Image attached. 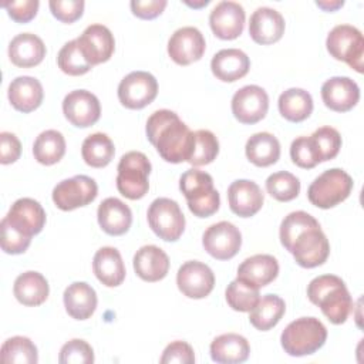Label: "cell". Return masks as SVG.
I'll list each match as a JSON object with an SVG mask.
<instances>
[{
  "mask_svg": "<svg viewBox=\"0 0 364 364\" xmlns=\"http://www.w3.org/2000/svg\"><path fill=\"white\" fill-rule=\"evenodd\" d=\"M279 235L282 245L301 267H317L330 255V243L320 223L304 210L289 213L280 223Z\"/></svg>",
  "mask_w": 364,
  "mask_h": 364,
  "instance_id": "obj_1",
  "label": "cell"
},
{
  "mask_svg": "<svg viewBox=\"0 0 364 364\" xmlns=\"http://www.w3.org/2000/svg\"><path fill=\"white\" fill-rule=\"evenodd\" d=\"M148 141L162 159L171 164L188 162L193 144V132L171 109H158L146 121Z\"/></svg>",
  "mask_w": 364,
  "mask_h": 364,
  "instance_id": "obj_2",
  "label": "cell"
},
{
  "mask_svg": "<svg viewBox=\"0 0 364 364\" xmlns=\"http://www.w3.org/2000/svg\"><path fill=\"white\" fill-rule=\"evenodd\" d=\"M307 297L333 324H343L353 309V299L346 283L334 274L314 277L307 286Z\"/></svg>",
  "mask_w": 364,
  "mask_h": 364,
  "instance_id": "obj_3",
  "label": "cell"
},
{
  "mask_svg": "<svg viewBox=\"0 0 364 364\" xmlns=\"http://www.w3.org/2000/svg\"><path fill=\"white\" fill-rule=\"evenodd\" d=\"M327 340L326 326L316 317H300L289 323L280 336L283 350L293 357L314 354Z\"/></svg>",
  "mask_w": 364,
  "mask_h": 364,
  "instance_id": "obj_4",
  "label": "cell"
},
{
  "mask_svg": "<svg viewBox=\"0 0 364 364\" xmlns=\"http://www.w3.org/2000/svg\"><path fill=\"white\" fill-rule=\"evenodd\" d=\"M179 188L186 198L189 210L198 218L213 215L220 205L219 192L213 188L212 176L200 169L192 168L182 173Z\"/></svg>",
  "mask_w": 364,
  "mask_h": 364,
  "instance_id": "obj_5",
  "label": "cell"
},
{
  "mask_svg": "<svg viewBox=\"0 0 364 364\" xmlns=\"http://www.w3.org/2000/svg\"><path fill=\"white\" fill-rule=\"evenodd\" d=\"M117 171V189L122 196L136 200L146 195L151 162L145 154L139 151L127 152L121 156Z\"/></svg>",
  "mask_w": 364,
  "mask_h": 364,
  "instance_id": "obj_6",
  "label": "cell"
},
{
  "mask_svg": "<svg viewBox=\"0 0 364 364\" xmlns=\"http://www.w3.org/2000/svg\"><path fill=\"white\" fill-rule=\"evenodd\" d=\"M353 178L340 168H331L318 175L309 186L307 198L311 205L330 209L348 198L353 191Z\"/></svg>",
  "mask_w": 364,
  "mask_h": 364,
  "instance_id": "obj_7",
  "label": "cell"
},
{
  "mask_svg": "<svg viewBox=\"0 0 364 364\" xmlns=\"http://www.w3.org/2000/svg\"><path fill=\"white\" fill-rule=\"evenodd\" d=\"M326 46L331 57L347 63L357 73H363L364 38L357 27L350 24L333 27L327 36Z\"/></svg>",
  "mask_w": 364,
  "mask_h": 364,
  "instance_id": "obj_8",
  "label": "cell"
},
{
  "mask_svg": "<svg viewBox=\"0 0 364 364\" xmlns=\"http://www.w3.org/2000/svg\"><path fill=\"white\" fill-rule=\"evenodd\" d=\"M148 223L154 233L166 242H176L185 230V216L178 202L156 198L148 208Z\"/></svg>",
  "mask_w": 364,
  "mask_h": 364,
  "instance_id": "obj_9",
  "label": "cell"
},
{
  "mask_svg": "<svg viewBox=\"0 0 364 364\" xmlns=\"http://www.w3.org/2000/svg\"><path fill=\"white\" fill-rule=\"evenodd\" d=\"M98 193L97 182L87 175H75L58 182L53 189V200L61 210H74L91 203Z\"/></svg>",
  "mask_w": 364,
  "mask_h": 364,
  "instance_id": "obj_10",
  "label": "cell"
},
{
  "mask_svg": "<svg viewBox=\"0 0 364 364\" xmlns=\"http://www.w3.org/2000/svg\"><path fill=\"white\" fill-rule=\"evenodd\" d=\"M158 94L156 78L148 71H132L118 85V100L129 109H141Z\"/></svg>",
  "mask_w": 364,
  "mask_h": 364,
  "instance_id": "obj_11",
  "label": "cell"
},
{
  "mask_svg": "<svg viewBox=\"0 0 364 364\" xmlns=\"http://www.w3.org/2000/svg\"><path fill=\"white\" fill-rule=\"evenodd\" d=\"M202 245L212 257L228 260L239 252L242 246V235L233 223L222 220L210 225L205 230Z\"/></svg>",
  "mask_w": 364,
  "mask_h": 364,
  "instance_id": "obj_12",
  "label": "cell"
},
{
  "mask_svg": "<svg viewBox=\"0 0 364 364\" xmlns=\"http://www.w3.org/2000/svg\"><path fill=\"white\" fill-rule=\"evenodd\" d=\"M269 109V95L259 85H245L232 97V112L242 124H256Z\"/></svg>",
  "mask_w": 364,
  "mask_h": 364,
  "instance_id": "obj_13",
  "label": "cell"
},
{
  "mask_svg": "<svg viewBox=\"0 0 364 364\" xmlns=\"http://www.w3.org/2000/svg\"><path fill=\"white\" fill-rule=\"evenodd\" d=\"M178 289L189 299L206 297L215 286V274L212 269L198 260L185 262L176 273Z\"/></svg>",
  "mask_w": 364,
  "mask_h": 364,
  "instance_id": "obj_14",
  "label": "cell"
},
{
  "mask_svg": "<svg viewBox=\"0 0 364 364\" xmlns=\"http://www.w3.org/2000/svg\"><path fill=\"white\" fill-rule=\"evenodd\" d=\"M205 48L203 34L192 26L178 28L168 41V54L179 65H189L200 60Z\"/></svg>",
  "mask_w": 364,
  "mask_h": 364,
  "instance_id": "obj_15",
  "label": "cell"
},
{
  "mask_svg": "<svg viewBox=\"0 0 364 364\" xmlns=\"http://www.w3.org/2000/svg\"><path fill=\"white\" fill-rule=\"evenodd\" d=\"M63 112L74 127L87 128L100 119L101 105L91 91L74 90L64 97Z\"/></svg>",
  "mask_w": 364,
  "mask_h": 364,
  "instance_id": "obj_16",
  "label": "cell"
},
{
  "mask_svg": "<svg viewBox=\"0 0 364 364\" xmlns=\"http://www.w3.org/2000/svg\"><path fill=\"white\" fill-rule=\"evenodd\" d=\"M245 9L230 0L219 1L209 14V24L213 34L222 40L237 38L245 27Z\"/></svg>",
  "mask_w": 364,
  "mask_h": 364,
  "instance_id": "obj_17",
  "label": "cell"
},
{
  "mask_svg": "<svg viewBox=\"0 0 364 364\" xmlns=\"http://www.w3.org/2000/svg\"><path fill=\"white\" fill-rule=\"evenodd\" d=\"M77 43L91 65L108 61L115 50L114 36L104 24L88 26L77 38Z\"/></svg>",
  "mask_w": 364,
  "mask_h": 364,
  "instance_id": "obj_18",
  "label": "cell"
},
{
  "mask_svg": "<svg viewBox=\"0 0 364 364\" xmlns=\"http://www.w3.org/2000/svg\"><path fill=\"white\" fill-rule=\"evenodd\" d=\"M228 200L230 210L240 218L256 215L263 206V192L260 186L249 179H237L228 188Z\"/></svg>",
  "mask_w": 364,
  "mask_h": 364,
  "instance_id": "obj_19",
  "label": "cell"
},
{
  "mask_svg": "<svg viewBox=\"0 0 364 364\" xmlns=\"http://www.w3.org/2000/svg\"><path fill=\"white\" fill-rule=\"evenodd\" d=\"M321 98L336 112L350 111L360 100V88L350 77H331L321 85Z\"/></svg>",
  "mask_w": 364,
  "mask_h": 364,
  "instance_id": "obj_20",
  "label": "cell"
},
{
  "mask_svg": "<svg viewBox=\"0 0 364 364\" xmlns=\"http://www.w3.org/2000/svg\"><path fill=\"white\" fill-rule=\"evenodd\" d=\"M283 16L272 7H257L249 21V34L257 44H273L279 41L284 33Z\"/></svg>",
  "mask_w": 364,
  "mask_h": 364,
  "instance_id": "obj_21",
  "label": "cell"
},
{
  "mask_svg": "<svg viewBox=\"0 0 364 364\" xmlns=\"http://www.w3.org/2000/svg\"><path fill=\"white\" fill-rule=\"evenodd\" d=\"M135 273L145 282L162 280L169 270L168 255L155 245L139 247L132 260Z\"/></svg>",
  "mask_w": 364,
  "mask_h": 364,
  "instance_id": "obj_22",
  "label": "cell"
},
{
  "mask_svg": "<svg viewBox=\"0 0 364 364\" xmlns=\"http://www.w3.org/2000/svg\"><path fill=\"white\" fill-rule=\"evenodd\" d=\"M213 75L225 82H233L245 77L250 68L247 54L239 48H223L210 61Z\"/></svg>",
  "mask_w": 364,
  "mask_h": 364,
  "instance_id": "obj_23",
  "label": "cell"
},
{
  "mask_svg": "<svg viewBox=\"0 0 364 364\" xmlns=\"http://www.w3.org/2000/svg\"><path fill=\"white\" fill-rule=\"evenodd\" d=\"M97 218L101 229L111 236L127 233L132 223V212L129 206L118 198L104 199L98 206Z\"/></svg>",
  "mask_w": 364,
  "mask_h": 364,
  "instance_id": "obj_24",
  "label": "cell"
},
{
  "mask_svg": "<svg viewBox=\"0 0 364 364\" xmlns=\"http://www.w3.org/2000/svg\"><path fill=\"white\" fill-rule=\"evenodd\" d=\"M279 274V263L272 255H255L245 259L237 267V279L260 289Z\"/></svg>",
  "mask_w": 364,
  "mask_h": 364,
  "instance_id": "obj_25",
  "label": "cell"
},
{
  "mask_svg": "<svg viewBox=\"0 0 364 364\" xmlns=\"http://www.w3.org/2000/svg\"><path fill=\"white\" fill-rule=\"evenodd\" d=\"M9 57L17 67H34L46 57V46L38 36L33 33H20L13 37L9 44Z\"/></svg>",
  "mask_w": 364,
  "mask_h": 364,
  "instance_id": "obj_26",
  "label": "cell"
},
{
  "mask_svg": "<svg viewBox=\"0 0 364 364\" xmlns=\"http://www.w3.org/2000/svg\"><path fill=\"white\" fill-rule=\"evenodd\" d=\"M92 270L97 279L107 287H117L125 279V266L121 253L112 246H104L95 252Z\"/></svg>",
  "mask_w": 364,
  "mask_h": 364,
  "instance_id": "obj_27",
  "label": "cell"
},
{
  "mask_svg": "<svg viewBox=\"0 0 364 364\" xmlns=\"http://www.w3.org/2000/svg\"><path fill=\"white\" fill-rule=\"evenodd\" d=\"M41 82L30 75L16 77L9 85V101L20 112H31L43 102Z\"/></svg>",
  "mask_w": 364,
  "mask_h": 364,
  "instance_id": "obj_28",
  "label": "cell"
},
{
  "mask_svg": "<svg viewBox=\"0 0 364 364\" xmlns=\"http://www.w3.org/2000/svg\"><path fill=\"white\" fill-rule=\"evenodd\" d=\"M67 313L75 320L90 318L97 309V293L85 282L71 283L63 294Z\"/></svg>",
  "mask_w": 364,
  "mask_h": 364,
  "instance_id": "obj_29",
  "label": "cell"
},
{
  "mask_svg": "<svg viewBox=\"0 0 364 364\" xmlns=\"http://www.w3.org/2000/svg\"><path fill=\"white\" fill-rule=\"evenodd\" d=\"M250 346L247 340L236 333L218 336L210 343V357L219 364H239L249 358Z\"/></svg>",
  "mask_w": 364,
  "mask_h": 364,
  "instance_id": "obj_30",
  "label": "cell"
},
{
  "mask_svg": "<svg viewBox=\"0 0 364 364\" xmlns=\"http://www.w3.org/2000/svg\"><path fill=\"white\" fill-rule=\"evenodd\" d=\"M6 218L31 236L40 233L46 225V212L43 206L31 198L17 199Z\"/></svg>",
  "mask_w": 364,
  "mask_h": 364,
  "instance_id": "obj_31",
  "label": "cell"
},
{
  "mask_svg": "<svg viewBox=\"0 0 364 364\" xmlns=\"http://www.w3.org/2000/svg\"><path fill=\"white\" fill-rule=\"evenodd\" d=\"M48 282L47 279L34 270L24 272L17 276L13 286V293L16 299L24 306H40L48 297Z\"/></svg>",
  "mask_w": 364,
  "mask_h": 364,
  "instance_id": "obj_32",
  "label": "cell"
},
{
  "mask_svg": "<svg viewBox=\"0 0 364 364\" xmlns=\"http://www.w3.org/2000/svg\"><path fill=\"white\" fill-rule=\"evenodd\" d=\"M245 152L253 165L269 166L280 158V142L270 132H257L247 139Z\"/></svg>",
  "mask_w": 364,
  "mask_h": 364,
  "instance_id": "obj_33",
  "label": "cell"
},
{
  "mask_svg": "<svg viewBox=\"0 0 364 364\" xmlns=\"http://www.w3.org/2000/svg\"><path fill=\"white\" fill-rule=\"evenodd\" d=\"M286 311L284 300L276 294H264L259 297L255 307L249 311L252 326L260 331H267L274 327Z\"/></svg>",
  "mask_w": 364,
  "mask_h": 364,
  "instance_id": "obj_34",
  "label": "cell"
},
{
  "mask_svg": "<svg viewBox=\"0 0 364 364\" xmlns=\"http://www.w3.org/2000/svg\"><path fill=\"white\" fill-rule=\"evenodd\" d=\"M279 111L290 122H301L313 111V98L303 88H289L279 97Z\"/></svg>",
  "mask_w": 364,
  "mask_h": 364,
  "instance_id": "obj_35",
  "label": "cell"
},
{
  "mask_svg": "<svg viewBox=\"0 0 364 364\" xmlns=\"http://www.w3.org/2000/svg\"><path fill=\"white\" fill-rule=\"evenodd\" d=\"M115 154L111 138L104 132H95L88 135L81 146V155L87 165L92 168L107 166Z\"/></svg>",
  "mask_w": 364,
  "mask_h": 364,
  "instance_id": "obj_36",
  "label": "cell"
},
{
  "mask_svg": "<svg viewBox=\"0 0 364 364\" xmlns=\"http://www.w3.org/2000/svg\"><path fill=\"white\" fill-rule=\"evenodd\" d=\"M65 154L64 135L57 129L43 131L34 141L33 155L38 164L54 165Z\"/></svg>",
  "mask_w": 364,
  "mask_h": 364,
  "instance_id": "obj_37",
  "label": "cell"
},
{
  "mask_svg": "<svg viewBox=\"0 0 364 364\" xmlns=\"http://www.w3.org/2000/svg\"><path fill=\"white\" fill-rule=\"evenodd\" d=\"M0 358L3 363L16 364H36L38 361V353L34 343L23 336H14L7 338L0 350Z\"/></svg>",
  "mask_w": 364,
  "mask_h": 364,
  "instance_id": "obj_38",
  "label": "cell"
},
{
  "mask_svg": "<svg viewBox=\"0 0 364 364\" xmlns=\"http://www.w3.org/2000/svg\"><path fill=\"white\" fill-rule=\"evenodd\" d=\"M219 154V141L209 129H198L193 132V144L188 162L193 166L210 164Z\"/></svg>",
  "mask_w": 364,
  "mask_h": 364,
  "instance_id": "obj_39",
  "label": "cell"
},
{
  "mask_svg": "<svg viewBox=\"0 0 364 364\" xmlns=\"http://www.w3.org/2000/svg\"><path fill=\"white\" fill-rule=\"evenodd\" d=\"M259 289L243 282L242 279L232 280L225 291L228 304L236 311H250L259 300Z\"/></svg>",
  "mask_w": 364,
  "mask_h": 364,
  "instance_id": "obj_40",
  "label": "cell"
},
{
  "mask_svg": "<svg viewBox=\"0 0 364 364\" xmlns=\"http://www.w3.org/2000/svg\"><path fill=\"white\" fill-rule=\"evenodd\" d=\"M57 64L60 70L68 75H82L92 68L81 53L77 40L67 41L61 47L57 55Z\"/></svg>",
  "mask_w": 364,
  "mask_h": 364,
  "instance_id": "obj_41",
  "label": "cell"
},
{
  "mask_svg": "<svg viewBox=\"0 0 364 364\" xmlns=\"http://www.w3.org/2000/svg\"><path fill=\"white\" fill-rule=\"evenodd\" d=\"M266 189L276 200L289 202L297 198L300 192V181L287 171H279L266 179Z\"/></svg>",
  "mask_w": 364,
  "mask_h": 364,
  "instance_id": "obj_42",
  "label": "cell"
},
{
  "mask_svg": "<svg viewBox=\"0 0 364 364\" xmlns=\"http://www.w3.org/2000/svg\"><path fill=\"white\" fill-rule=\"evenodd\" d=\"M311 142L316 148L320 162H326L337 156L341 148L340 132L333 127H321L316 129L311 135Z\"/></svg>",
  "mask_w": 364,
  "mask_h": 364,
  "instance_id": "obj_43",
  "label": "cell"
},
{
  "mask_svg": "<svg viewBox=\"0 0 364 364\" xmlns=\"http://www.w3.org/2000/svg\"><path fill=\"white\" fill-rule=\"evenodd\" d=\"M1 249L9 255H20L27 250L31 243V235L10 222L6 216L1 219Z\"/></svg>",
  "mask_w": 364,
  "mask_h": 364,
  "instance_id": "obj_44",
  "label": "cell"
},
{
  "mask_svg": "<svg viewBox=\"0 0 364 364\" xmlns=\"http://www.w3.org/2000/svg\"><path fill=\"white\" fill-rule=\"evenodd\" d=\"M61 364H90L94 363L92 347L80 338H73L65 343L58 355Z\"/></svg>",
  "mask_w": 364,
  "mask_h": 364,
  "instance_id": "obj_45",
  "label": "cell"
},
{
  "mask_svg": "<svg viewBox=\"0 0 364 364\" xmlns=\"http://www.w3.org/2000/svg\"><path fill=\"white\" fill-rule=\"evenodd\" d=\"M290 158L297 166L304 169H311L320 164L318 155L310 136H299L291 142Z\"/></svg>",
  "mask_w": 364,
  "mask_h": 364,
  "instance_id": "obj_46",
  "label": "cell"
},
{
  "mask_svg": "<svg viewBox=\"0 0 364 364\" xmlns=\"http://www.w3.org/2000/svg\"><path fill=\"white\" fill-rule=\"evenodd\" d=\"M53 16L63 23H73L82 16V0H51L48 3Z\"/></svg>",
  "mask_w": 364,
  "mask_h": 364,
  "instance_id": "obj_47",
  "label": "cell"
},
{
  "mask_svg": "<svg viewBox=\"0 0 364 364\" xmlns=\"http://www.w3.org/2000/svg\"><path fill=\"white\" fill-rule=\"evenodd\" d=\"M159 361L162 364H171V363L192 364V363H195L193 348L185 341H181V340L172 341L171 344H168L165 347Z\"/></svg>",
  "mask_w": 364,
  "mask_h": 364,
  "instance_id": "obj_48",
  "label": "cell"
},
{
  "mask_svg": "<svg viewBox=\"0 0 364 364\" xmlns=\"http://www.w3.org/2000/svg\"><path fill=\"white\" fill-rule=\"evenodd\" d=\"M38 0H23V1H6L3 7H6L9 16L17 23H27L36 17L38 10Z\"/></svg>",
  "mask_w": 364,
  "mask_h": 364,
  "instance_id": "obj_49",
  "label": "cell"
},
{
  "mask_svg": "<svg viewBox=\"0 0 364 364\" xmlns=\"http://www.w3.org/2000/svg\"><path fill=\"white\" fill-rule=\"evenodd\" d=\"M21 144L18 138L11 132L0 134V162L3 165L13 164L20 158Z\"/></svg>",
  "mask_w": 364,
  "mask_h": 364,
  "instance_id": "obj_50",
  "label": "cell"
},
{
  "mask_svg": "<svg viewBox=\"0 0 364 364\" xmlns=\"http://www.w3.org/2000/svg\"><path fill=\"white\" fill-rule=\"evenodd\" d=\"M132 13L139 18H155L166 7V0H132L129 3Z\"/></svg>",
  "mask_w": 364,
  "mask_h": 364,
  "instance_id": "obj_51",
  "label": "cell"
},
{
  "mask_svg": "<svg viewBox=\"0 0 364 364\" xmlns=\"http://www.w3.org/2000/svg\"><path fill=\"white\" fill-rule=\"evenodd\" d=\"M316 4H317L318 7H321L323 10H326V11H334V10L340 9V7L344 4V1H343V0H334V1H328V0H317V1H316Z\"/></svg>",
  "mask_w": 364,
  "mask_h": 364,
  "instance_id": "obj_52",
  "label": "cell"
},
{
  "mask_svg": "<svg viewBox=\"0 0 364 364\" xmlns=\"http://www.w3.org/2000/svg\"><path fill=\"white\" fill-rule=\"evenodd\" d=\"M188 6H192V7H202V6H206L209 3V0H202L199 3H191V1H185Z\"/></svg>",
  "mask_w": 364,
  "mask_h": 364,
  "instance_id": "obj_53",
  "label": "cell"
}]
</instances>
